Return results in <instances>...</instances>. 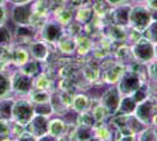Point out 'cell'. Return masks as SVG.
<instances>
[{
  "label": "cell",
  "mask_w": 157,
  "mask_h": 141,
  "mask_svg": "<svg viewBox=\"0 0 157 141\" xmlns=\"http://www.w3.org/2000/svg\"><path fill=\"white\" fill-rule=\"evenodd\" d=\"M18 140H21V141L22 140H31L32 141V140H38V139H36V136H34L31 132H25V131H24V132L18 136Z\"/></svg>",
  "instance_id": "obj_40"
},
{
  "label": "cell",
  "mask_w": 157,
  "mask_h": 141,
  "mask_svg": "<svg viewBox=\"0 0 157 141\" xmlns=\"http://www.w3.org/2000/svg\"><path fill=\"white\" fill-rule=\"evenodd\" d=\"M89 107V99L88 96L85 94H78L74 96V101H73V108L78 112V113H82L86 112Z\"/></svg>",
  "instance_id": "obj_23"
},
{
  "label": "cell",
  "mask_w": 157,
  "mask_h": 141,
  "mask_svg": "<svg viewBox=\"0 0 157 141\" xmlns=\"http://www.w3.org/2000/svg\"><path fill=\"white\" fill-rule=\"evenodd\" d=\"M34 107L31 102L26 100L14 101L13 111H12V119L15 123H20L22 126H27L28 122L34 116Z\"/></svg>",
  "instance_id": "obj_2"
},
{
  "label": "cell",
  "mask_w": 157,
  "mask_h": 141,
  "mask_svg": "<svg viewBox=\"0 0 157 141\" xmlns=\"http://www.w3.org/2000/svg\"><path fill=\"white\" fill-rule=\"evenodd\" d=\"M66 123L60 119H54V120L48 122V134L56 138L59 140L60 136L66 132Z\"/></svg>",
  "instance_id": "obj_19"
},
{
  "label": "cell",
  "mask_w": 157,
  "mask_h": 141,
  "mask_svg": "<svg viewBox=\"0 0 157 141\" xmlns=\"http://www.w3.org/2000/svg\"><path fill=\"white\" fill-rule=\"evenodd\" d=\"M154 49H155V59L157 60V44H154Z\"/></svg>",
  "instance_id": "obj_48"
},
{
  "label": "cell",
  "mask_w": 157,
  "mask_h": 141,
  "mask_svg": "<svg viewBox=\"0 0 157 141\" xmlns=\"http://www.w3.org/2000/svg\"><path fill=\"white\" fill-rule=\"evenodd\" d=\"M33 13V6L27 4L15 5L12 10V20L17 25H29V20Z\"/></svg>",
  "instance_id": "obj_7"
},
{
  "label": "cell",
  "mask_w": 157,
  "mask_h": 141,
  "mask_svg": "<svg viewBox=\"0 0 157 141\" xmlns=\"http://www.w3.org/2000/svg\"><path fill=\"white\" fill-rule=\"evenodd\" d=\"M148 7L151 10H157V0H147Z\"/></svg>",
  "instance_id": "obj_43"
},
{
  "label": "cell",
  "mask_w": 157,
  "mask_h": 141,
  "mask_svg": "<svg viewBox=\"0 0 157 141\" xmlns=\"http://www.w3.org/2000/svg\"><path fill=\"white\" fill-rule=\"evenodd\" d=\"M154 132H155V135H156V140H157V126L154 128Z\"/></svg>",
  "instance_id": "obj_51"
},
{
  "label": "cell",
  "mask_w": 157,
  "mask_h": 141,
  "mask_svg": "<svg viewBox=\"0 0 157 141\" xmlns=\"http://www.w3.org/2000/svg\"><path fill=\"white\" fill-rule=\"evenodd\" d=\"M108 2H110L111 5H120L123 2V0H107Z\"/></svg>",
  "instance_id": "obj_45"
},
{
  "label": "cell",
  "mask_w": 157,
  "mask_h": 141,
  "mask_svg": "<svg viewBox=\"0 0 157 141\" xmlns=\"http://www.w3.org/2000/svg\"><path fill=\"white\" fill-rule=\"evenodd\" d=\"M151 22V12L143 6L131 7L129 12V20L128 24L132 29H136L143 33V31L149 26Z\"/></svg>",
  "instance_id": "obj_1"
},
{
  "label": "cell",
  "mask_w": 157,
  "mask_h": 141,
  "mask_svg": "<svg viewBox=\"0 0 157 141\" xmlns=\"http://www.w3.org/2000/svg\"><path fill=\"white\" fill-rule=\"evenodd\" d=\"M52 86V81L46 74H40L33 80V87L41 91H48Z\"/></svg>",
  "instance_id": "obj_25"
},
{
  "label": "cell",
  "mask_w": 157,
  "mask_h": 141,
  "mask_svg": "<svg viewBox=\"0 0 157 141\" xmlns=\"http://www.w3.org/2000/svg\"><path fill=\"white\" fill-rule=\"evenodd\" d=\"M6 1H8V0H0V4H1V5H5Z\"/></svg>",
  "instance_id": "obj_50"
},
{
  "label": "cell",
  "mask_w": 157,
  "mask_h": 141,
  "mask_svg": "<svg viewBox=\"0 0 157 141\" xmlns=\"http://www.w3.org/2000/svg\"><path fill=\"white\" fill-rule=\"evenodd\" d=\"M142 86V79L131 71H125L118 80V91L121 95H131Z\"/></svg>",
  "instance_id": "obj_4"
},
{
  "label": "cell",
  "mask_w": 157,
  "mask_h": 141,
  "mask_svg": "<svg viewBox=\"0 0 157 141\" xmlns=\"http://www.w3.org/2000/svg\"><path fill=\"white\" fill-rule=\"evenodd\" d=\"M152 112H154V104L150 101V99H145L142 102L137 104V107L134 114L143 125H148L152 120Z\"/></svg>",
  "instance_id": "obj_10"
},
{
  "label": "cell",
  "mask_w": 157,
  "mask_h": 141,
  "mask_svg": "<svg viewBox=\"0 0 157 141\" xmlns=\"http://www.w3.org/2000/svg\"><path fill=\"white\" fill-rule=\"evenodd\" d=\"M94 134L100 140H111L113 139L110 129L107 127V126H105V125H100L98 127H95Z\"/></svg>",
  "instance_id": "obj_33"
},
{
  "label": "cell",
  "mask_w": 157,
  "mask_h": 141,
  "mask_svg": "<svg viewBox=\"0 0 157 141\" xmlns=\"http://www.w3.org/2000/svg\"><path fill=\"white\" fill-rule=\"evenodd\" d=\"M108 38L111 41H116V42H122L127 39L128 33L124 29V26H121V25H116V24H113L108 27V32H107Z\"/></svg>",
  "instance_id": "obj_15"
},
{
  "label": "cell",
  "mask_w": 157,
  "mask_h": 141,
  "mask_svg": "<svg viewBox=\"0 0 157 141\" xmlns=\"http://www.w3.org/2000/svg\"><path fill=\"white\" fill-rule=\"evenodd\" d=\"M11 60L13 61L14 65L21 67L24 64H26L27 61L29 60V52L25 49V48H21V47H18L12 51L11 53Z\"/></svg>",
  "instance_id": "obj_20"
},
{
  "label": "cell",
  "mask_w": 157,
  "mask_h": 141,
  "mask_svg": "<svg viewBox=\"0 0 157 141\" xmlns=\"http://www.w3.org/2000/svg\"><path fill=\"white\" fill-rule=\"evenodd\" d=\"M120 101H121V93H120L118 88L113 87V88H109L102 95V99H101L100 104L103 105L107 108V111L109 112V114H114V113L117 112Z\"/></svg>",
  "instance_id": "obj_8"
},
{
  "label": "cell",
  "mask_w": 157,
  "mask_h": 141,
  "mask_svg": "<svg viewBox=\"0 0 157 141\" xmlns=\"http://www.w3.org/2000/svg\"><path fill=\"white\" fill-rule=\"evenodd\" d=\"M33 32H34V29L31 25H18L17 37L19 39H22V40H27V39H31L34 35Z\"/></svg>",
  "instance_id": "obj_30"
},
{
  "label": "cell",
  "mask_w": 157,
  "mask_h": 141,
  "mask_svg": "<svg viewBox=\"0 0 157 141\" xmlns=\"http://www.w3.org/2000/svg\"><path fill=\"white\" fill-rule=\"evenodd\" d=\"M13 105H14V100H10L7 98L0 99V119L7 121L12 119Z\"/></svg>",
  "instance_id": "obj_21"
},
{
  "label": "cell",
  "mask_w": 157,
  "mask_h": 141,
  "mask_svg": "<svg viewBox=\"0 0 157 141\" xmlns=\"http://www.w3.org/2000/svg\"><path fill=\"white\" fill-rule=\"evenodd\" d=\"M76 123H78V126H81V127L93 128L94 123H95V120H94L93 115H89L85 113V112H82L78 118V120H76Z\"/></svg>",
  "instance_id": "obj_34"
},
{
  "label": "cell",
  "mask_w": 157,
  "mask_h": 141,
  "mask_svg": "<svg viewBox=\"0 0 157 141\" xmlns=\"http://www.w3.org/2000/svg\"><path fill=\"white\" fill-rule=\"evenodd\" d=\"M31 100L34 104H42V102H48L51 100V95L47 93V91H41V89H34L29 92Z\"/></svg>",
  "instance_id": "obj_26"
},
{
  "label": "cell",
  "mask_w": 157,
  "mask_h": 141,
  "mask_svg": "<svg viewBox=\"0 0 157 141\" xmlns=\"http://www.w3.org/2000/svg\"><path fill=\"white\" fill-rule=\"evenodd\" d=\"M22 73L27 74V75H29V76H33V75H35V74L39 72V64H38V60H34L33 61H27L26 64H24L22 66H21V69H20Z\"/></svg>",
  "instance_id": "obj_32"
},
{
  "label": "cell",
  "mask_w": 157,
  "mask_h": 141,
  "mask_svg": "<svg viewBox=\"0 0 157 141\" xmlns=\"http://www.w3.org/2000/svg\"><path fill=\"white\" fill-rule=\"evenodd\" d=\"M151 20L157 21V10H152V12H151Z\"/></svg>",
  "instance_id": "obj_46"
},
{
  "label": "cell",
  "mask_w": 157,
  "mask_h": 141,
  "mask_svg": "<svg viewBox=\"0 0 157 141\" xmlns=\"http://www.w3.org/2000/svg\"><path fill=\"white\" fill-rule=\"evenodd\" d=\"M8 1L14 4V5H20V4H27V2H29L31 0H8Z\"/></svg>",
  "instance_id": "obj_44"
},
{
  "label": "cell",
  "mask_w": 157,
  "mask_h": 141,
  "mask_svg": "<svg viewBox=\"0 0 157 141\" xmlns=\"http://www.w3.org/2000/svg\"><path fill=\"white\" fill-rule=\"evenodd\" d=\"M92 115L93 118H94V120L96 121V122H102L109 115V112L107 111V108L103 105L98 104V106H95V107L93 108Z\"/></svg>",
  "instance_id": "obj_31"
},
{
  "label": "cell",
  "mask_w": 157,
  "mask_h": 141,
  "mask_svg": "<svg viewBox=\"0 0 157 141\" xmlns=\"http://www.w3.org/2000/svg\"><path fill=\"white\" fill-rule=\"evenodd\" d=\"M11 91H12L11 78L7 76L5 73L0 72V99L6 98Z\"/></svg>",
  "instance_id": "obj_24"
},
{
  "label": "cell",
  "mask_w": 157,
  "mask_h": 141,
  "mask_svg": "<svg viewBox=\"0 0 157 141\" xmlns=\"http://www.w3.org/2000/svg\"><path fill=\"white\" fill-rule=\"evenodd\" d=\"M125 72V68L122 64L110 62L103 69V79L108 84H116Z\"/></svg>",
  "instance_id": "obj_11"
},
{
  "label": "cell",
  "mask_w": 157,
  "mask_h": 141,
  "mask_svg": "<svg viewBox=\"0 0 157 141\" xmlns=\"http://www.w3.org/2000/svg\"><path fill=\"white\" fill-rule=\"evenodd\" d=\"M132 57L140 62H150L155 58V49H154V44L145 38H142L141 40L134 44L131 47Z\"/></svg>",
  "instance_id": "obj_3"
},
{
  "label": "cell",
  "mask_w": 157,
  "mask_h": 141,
  "mask_svg": "<svg viewBox=\"0 0 157 141\" xmlns=\"http://www.w3.org/2000/svg\"><path fill=\"white\" fill-rule=\"evenodd\" d=\"M7 19V13H6V8L4 5L0 4V26H4Z\"/></svg>",
  "instance_id": "obj_41"
},
{
  "label": "cell",
  "mask_w": 157,
  "mask_h": 141,
  "mask_svg": "<svg viewBox=\"0 0 157 141\" xmlns=\"http://www.w3.org/2000/svg\"><path fill=\"white\" fill-rule=\"evenodd\" d=\"M75 44H76V52L81 55L83 54H87L90 49H92V41L89 40L87 37H83V35H76L75 38Z\"/></svg>",
  "instance_id": "obj_22"
},
{
  "label": "cell",
  "mask_w": 157,
  "mask_h": 141,
  "mask_svg": "<svg viewBox=\"0 0 157 141\" xmlns=\"http://www.w3.org/2000/svg\"><path fill=\"white\" fill-rule=\"evenodd\" d=\"M140 139L141 140H156V135H155V132H154V128L150 129V128H147V129H143L140 134Z\"/></svg>",
  "instance_id": "obj_39"
},
{
  "label": "cell",
  "mask_w": 157,
  "mask_h": 141,
  "mask_svg": "<svg viewBox=\"0 0 157 141\" xmlns=\"http://www.w3.org/2000/svg\"><path fill=\"white\" fill-rule=\"evenodd\" d=\"M130 55H132V52H131V48H129L128 46H123L118 47V49L116 51V57H117L120 60H127L130 58Z\"/></svg>",
  "instance_id": "obj_37"
},
{
  "label": "cell",
  "mask_w": 157,
  "mask_h": 141,
  "mask_svg": "<svg viewBox=\"0 0 157 141\" xmlns=\"http://www.w3.org/2000/svg\"><path fill=\"white\" fill-rule=\"evenodd\" d=\"M54 17L59 24H61L62 26H67L72 21L73 14L71 10L66 8L65 5H60L54 10Z\"/></svg>",
  "instance_id": "obj_17"
},
{
  "label": "cell",
  "mask_w": 157,
  "mask_h": 141,
  "mask_svg": "<svg viewBox=\"0 0 157 141\" xmlns=\"http://www.w3.org/2000/svg\"><path fill=\"white\" fill-rule=\"evenodd\" d=\"M113 8L111 4L107 0H95L93 5V12L98 15V18H105L108 14L111 13Z\"/></svg>",
  "instance_id": "obj_18"
},
{
  "label": "cell",
  "mask_w": 157,
  "mask_h": 141,
  "mask_svg": "<svg viewBox=\"0 0 157 141\" xmlns=\"http://www.w3.org/2000/svg\"><path fill=\"white\" fill-rule=\"evenodd\" d=\"M48 118L45 115L34 114L32 120L28 122V127H29V132L32 133L34 136H36V139L39 140V138L46 135L48 133Z\"/></svg>",
  "instance_id": "obj_9"
},
{
  "label": "cell",
  "mask_w": 157,
  "mask_h": 141,
  "mask_svg": "<svg viewBox=\"0 0 157 141\" xmlns=\"http://www.w3.org/2000/svg\"><path fill=\"white\" fill-rule=\"evenodd\" d=\"M62 25L58 21H49L45 22V25L41 27V35L42 39L48 44H56L60 38L63 35Z\"/></svg>",
  "instance_id": "obj_6"
},
{
  "label": "cell",
  "mask_w": 157,
  "mask_h": 141,
  "mask_svg": "<svg viewBox=\"0 0 157 141\" xmlns=\"http://www.w3.org/2000/svg\"><path fill=\"white\" fill-rule=\"evenodd\" d=\"M67 32H68V35L75 38V37L78 35L80 32H81V26H80V24H72V22H69V24L67 25Z\"/></svg>",
  "instance_id": "obj_38"
},
{
  "label": "cell",
  "mask_w": 157,
  "mask_h": 141,
  "mask_svg": "<svg viewBox=\"0 0 157 141\" xmlns=\"http://www.w3.org/2000/svg\"><path fill=\"white\" fill-rule=\"evenodd\" d=\"M151 121H152V123H154V125H156V126H157V114L152 118V120H151Z\"/></svg>",
  "instance_id": "obj_49"
},
{
  "label": "cell",
  "mask_w": 157,
  "mask_h": 141,
  "mask_svg": "<svg viewBox=\"0 0 157 141\" xmlns=\"http://www.w3.org/2000/svg\"><path fill=\"white\" fill-rule=\"evenodd\" d=\"M29 53L35 60L46 61L49 54L48 42L46 41H34L29 44Z\"/></svg>",
  "instance_id": "obj_12"
},
{
  "label": "cell",
  "mask_w": 157,
  "mask_h": 141,
  "mask_svg": "<svg viewBox=\"0 0 157 141\" xmlns=\"http://www.w3.org/2000/svg\"><path fill=\"white\" fill-rule=\"evenodd\" d=\"M36 106L34 107V113L39 115H45L48 116L53 113V107L51 105V102H42V104H35Z\"/></svg>",
  "instance_id": "obj_35"
},
{
  "label": "cell",
  "mask_w": 157,
  "mask_h": 141,
  "mask_svg": "<svg viewBox=\"0 0 157 141\" xmlns=\"http://www.w3.org/2000/svg\"><path fill=\"white\" fill-rule=\"evenodd\" d=\"M149 71H151V76L157 80V61H150Z\"/></svg>",
  "instance_id": "obj_42"
},
{
  "label": "cell",
  "mask_w": 157,
  "mask_h": 141,
  "mask_svg": "<svg viewBox=\"0 0 157 141\" xmlns=\"http://www.w3.org/2000/svg\"><path fill=\"white\" fill-rule=\"evenodd\" d=\"M56 4H59V5H65L66 2H68V0H54Z\"/></svg>",
  "instance_id": "obj_47"
},
{
  "label": "cell",
  "mask_w": 157,
  "mask_h": 141,
  "mask_svg": "<svg viewBox=\"0 0 157 141\" xmlns=\"http://www.w3.org/2000/svg\"><path fill=\"white\" fill-rule=\"evenodd\" d=\"M82 73H83V76L87 81H96L100 76V71H98L96 67H94L92 65H87L82 68Z\"/></svg>",
  "instance_id": "obj_29"
},
{
  "label": "cell",
  "mask_w": 157,
  "mask_h": 141,
  "mask_svg": "<svg viewBox=\"0 0 157 141\" xmlns=\"http://www.w3.org/2000/svg\"><path fill=\"white\" fill-rule=\"evenodd\" d=\"M131 10V6L129 5H118L115 10L111 11V20L116 25H121V26H125L129 20V12Z\"/></svg>",
  "instance_id": "obj_13"
},
{
  "label": "cell",
  "mask_w": 157,
  "mask_h": 141,
  "mask_svg": "<svg viewBox=\"0 0 157 141\" xmlns=\"http://www.w3.org/2000/svg\"><path fill=\"white\" fill-rule=\"evenodd\" d=\"M137 107V102L131 95H125L124 98H121L118 105L117 112L124 115H131L135 113V109Z\"/></svg>",
  "instance_id": "obj_14"
},
{
  "label": "cell",
  "mask_w": 157,
  "mask_h": 141,
  "mask_svg": "<svg viewBox=\"0 0 157 141\" xmlns=\"http://www.w3.org/2000/svg\"><path fill=\"white\" fill-rule=\"evenodd\" d=\"M11 85L12 91L19 94H27L32 91L33 88V79L32 76L22 73L21 71H17L11 76Z\"/></svg>",
  "instance_id": "obj_5"
},
{
  "label": "cell",
  "mask_w": 157,
  "mask_h": 141,
  "mask_svg": "<svg viewBox=\"0 0 157 141\" xmlns=\"http://www.w3.org/2000/svg\"><path fill=\"white\" fill-rule=\"evenodd\" d=\"M56 44H58V47H59L60 51L65 54H72V53H74L75 49H76L75 39H74L73 37H71V35H68V34H67V35L63 34Z\"/></svg>",
  "instance_id": "obj_16"
},
{
  "label": "cell",
  "mask_w": 157,
  "mask_h": 141,
  "mask_svg": "<svg viewBox=\"0 0 157 141\" xmlns=\"http://www.w3.org/2000/svg\"><path fill=\"white\" fill-rule=\"evenodd\" d=\"M93 19V8L89 7H82L76 13V21L81 24H87Z\"/></svg>",
  "instance_id": "obj_28"
},
{
  "label": "cell",
  "mask_w": 157,
  "mask_h": 141,
  "mask_svg": "<svg viewBox=\"0 0 157 141\" xmlns=\"http://www.w3.org/2000/svg\"><path fill=\"white\" fill-rule=\"evenodd\" d=\"M143 37L151 41L152 44H157V21L151 20L149 26L143 31Z\"/></svg>",
  "instance_id": "obj_27"
},
{
  "label": "cell",
  "mask_w": 157,
  "mask_h": 141,
  "mask_svg": "<svg viewBox=\"0 0 157 141\" xmlns=\"http://www.w3.org/2000/svg\"><path fill=\"white\" fill-rule=\"evenodd\" d=\"M12 40V35L10 29H7L5 25L0 26V46H6Z\"/></svg>",
  "instance_id": "obj_36"
}]
</instances>
